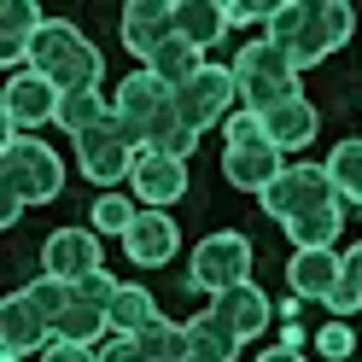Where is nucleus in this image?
I'll return each instance as SVG.
<instances>
[{
    "label": "nucleus",
    "mask_w": 362,
    "mask_h": 362,
    "mask_svg": "<svg viewBox=\"0 0 362 362\" xmlns=\"http://www.w3.org/2000/svg\"><path fill=\"white\" fill-rule=\"evenodd\" d=\"M64 193V158L35 141V134H6L0 141V199H18V205H53Z\"/></svg>",
    "instance_id": "nucleus-1"
},
{
    "label": "nucleus",
    "mask_w": 362,
    "mask_h": 362,
    "mask_svg": "<svg viewBox=\"0 0 362 362\" xmlns=\"http://www.w3.org/2000/svg\"><path fill=\"white\" fill-rule=\"evenodd\" d=\"M24 71H41V76L59 82V88H100L105 59H100V47H94V41H88L76 24L47 18V24H41V35L30 41V53H24Z\"/></svg>",
    "instance_id": "nucleus-2"
},
{
    "label": "nucleus",
    "mask_w": 362,
    "mask_h": 362,
    "mask_svg": "<svg viewBox=\"0 0 362 362\" xmlns=\"http://www.w3.org/2000/svg\"><path fill=\"white\" fill-rule=\"evenodd\" d=\"M234 88H240V100H245V111H263L269 105H281V100H298V71H292V59L275 47V41H245V47L234 53Z\"/></svg>",
    "instance_id": "nucleus-3"
},
{
    "label": "nucleus",
    "mask_w": 362,
    "mask_h": 362,
    "mask_svg": "<svg viewBox=\"0 0 362 362\" xmlns=\"http://www.w3.org/2000/svg\"><path fill=\"white\" fill-rule=\"evenodd\" d=\"M351 35H356V12L345 0H322V6L304 0V18H298V30H292V41L281 53L292 59V71H310V64H322L327 53H339Z\"/></svg>",
    "instance_id": "nucleus-4"
},
{
    "label": "nucleus",
    "mask_w": 362,
    "mask_h": 362,
    "mask_svg": "<svg viewBox=\"0 0 362 362\" xmlns=\"http://www.w3.org/2000/svg\"><path fill=\"white\" fill-rule=\"evenodd\" d=\"M240 281H252V240L234 234V228H222V234H205L193 245V263H187V286L193 292H216L222 286H240Z\"/></svg>",
    "instance_id": "nucleus-5"
},
{
    "label": "nucleus",
    "mask_w": 362,
    "mask_h": 362,
    "mask_svg": "<svg viewBox=\"0 0 362 362\" xmlns=\"http://www.w3.org/2000/svg\"><path fill=\"white\" fill-rule=\"evenodd\" d=\"M257 199H263V216H275V222L315 216V211L339 205V193H333V181H327V170H322V164H286V170L269 181Z\"/></svg>",
    "instance_id": "nucleus-6"
},
{
    "label": "nucleus",
    "mask_w": 362,
    "mask_h": 362,
    "mask_svg": "<svg viewBox=\"0 0 362 362\" xmlns=\"http://www.w3.org/2000/svg\"><path fill=\"white\" fill-rule=\"evenodd\" d=\"M59 105H64V88L47 82L41 71H18L0 88V123H6V134H30L41 123H59Z\"/></svg>",
    "instance_id": "nucleus-7"
},
{
    "label": "nucleus",
    "mask_w": 362,
    "mask_h": 362,
    "mask_svg": "<svg viewBox=\"0 0 362 362\" xmlns=\"http://www.w3.org/2000/svg\"><path fill=\"white\" fill-rule=\"evenodd\" d=\"M76 164H82V175L94 181V187H105V193H111V181H129V170H134V141H129V129L117 123V111H111L100 129L76 134Z\"/></svg>",
    "instance_id": "nucleus-8"
},
{
    "label": "nucleus",
    "mask_w": 362,
    "mask_h": 362,
    "mask_svg": "<svg viewBox=\"0 0 362 362\" xmlns=\"http://www.w3.org/2000/svg\"><path fill=\"white\" fill-rule=\"evenodd\" d=\"M170 100H175V111H181V123L205 134V129H216L222 117H228V105L240 100V88H234V71H228V64H205V71H199L187 88H175Z\"/></svg>",
    "instance_id": "nucleus-9"
},
{
    "label": "nucleus",
    "mask_w": 362,
    "mask_h": 362,
    "mask_svg": "<svg viewBox=\"0 0 362 362\" xmlns=\"http://www.w3.org/2000/svg\"><path fill=\"white\" fill-rule=\"evenodd\" d=\"M129 187L146 211H170L181 193H187V164L181 158H164L152 146H134V170H129Z\"/></svg>",
    "instance_id": "nucleus-10"
},
{
    "label": "nucleus",
    "mask_w": 362,
    "mask_h": 362,
    "mask_svg": "<svg viewBox=\"0 0 362 362\" xmlns=\"http://www.w3.org/2000/svg\"><path fill=\"white\" fill-rule=\"evenodd\" d=\"M164 100H170V88L158 82L146 64H141V71H129V76L117 82V100H111V111H117V123L129 129V141H134V146H146L152 117L164 111Z\"/></svg>",
    "instance_id": "nucleus-11"
},
{
    "label": "nucleus",
    "mask_w": 362,
    "mask_h": 362,
    "mask_svg": "<svg viewBox=\"0 0 362 362\" xmlns=\"http://www.w3.org/2000/svg\"><path fill=\"white\" fill-rule=\"evenodd\" d=\"M100 269V234L71 222V228H53L47 245H41V275H59V281H82Z\"/></svg>",
    "instance_id": "nucleus-12"
},
{
    "label": "nucleus",
    "mask_w": 362,
    "mask_h": 362,
    "mask_svg": "<svg viewBox=\"0 0 362 362\" xmlns=\"http://www.w3.org/2000/svg\"><path fill=\"white\" fill-rule=\"evenodd\" d=\"M47 345H53L47 315H41L24 292H12V298L0 304V356L18 362V356H35V351H47Z\"/></svg>",
    "instance_id": "nucleus-13"
},
{
    "label": "nucleus",
    "mask_w": 362,
    "mask_h": 362,
    "mask_svg": "<svg viewBox=\"0 0 362 362\" xmlns=\"http://www.w3.org/2000/svg\"><path fill=\"white\" fill-rule=\"evenodd\" d=\"M175 245H181V228H175L170 211H141V216L129 222V234H123L129 263H141V269H164V263H175Z\"/></svg>",
    "instance_id": "nucleus-14"
},
{
    "label": "nucleus",
    "mask_w": 362,
    "mask_h": 362,
    "mask_svg": "<svg viewBox=\"0 0 362 362\" xmlns=\"http://www.w3.org/2000/svg\"><path fill=\"white\" fill-rule=\"evenodd\" d=\"M170 35H175V6H170V0H129V6H123V47L141 64L164 47Z\"/></svg>",
    "instance_id": "nucleus-15"
},
{
    "label": "nucleus",
    "mask_w": 362,
    "mask_h": 362,
    "mask_svg": "<svg viewBox=\"0 0 362 362\" xmlns=\"http://www.w3.org/2000/svg\"><path fill=\"white\" fill-rule=\"evenodd\" d=\"M211 315H222L240 339H257V333H269V322H275V304H269V292L257 281H240V286H222L211 298Z\"/></svg>",
    "instance_id": "nucleus-16"
},
{
    "label": "nucleus",
    "mask_w": 362,
    "mask_h": 362,
    "mask_svg": "<svg viewBox=\"0 0 362 362\" xmlns=\"http://www.w3.org/2000/svg\"><path fill=\"white\" fill-rule=\"evenodd\" d=\"M315 129H322V111H315L304 94H298V100H281V105H269V111H263V134H269V146H275V152L310 146V141H315Z\"/></svg>",
    "instance_id": "nucleus-17"
},
{
    "label": "nucleus",
    "mask_w": 362,
    "mask_h": 362,
    "mask_svg": "<svg viewBox=\"0 0 362 362\" xmlns=\"http://www.w3.org/2000/svg\"><path fill=\"white\" fill-rule=\"evenodd\" d=\"M286 286H292V298H315V304H327L333 298V286H339V252L327 245V252H298L286 263Z\"/></svg>",
    "instance_id": "nucleus-18"
},
{
    "label": "nucleus",
    "mask_w": 362,
    "mask_h": 362,
    "mask_svg": "<svg viewBox=\"0 0 362 362\" xmlns=\"http://www.w3.org/2000/svg\"><path fill=\"white\" fill-rule=\"evenodd\" d=\"M187 327V362H240V345L245 339L222 322V315H193V322H181Z\"/></svg>",
    "instance_id": "nucleus-19"
},
{
    "label": "nucleus",
    "mask_w": 362,
    "mask_h": 362,
    "mask_svg": "<svg viewBox=\"0 0 362 362\" xmlns=\"http://www.w3.org/2000/svg\"><path fill=\"white\" fill-rule=\"evenodd\" d=\"M175 35L193 41L199 53L228 35V6L222 0H175Z\"/></svg>",
    "instance_id": "nucleus-20"
},
{
    "label": "nucleus",
    "mask_w": 362,
    "mask_h": 362,
    "mask_svg": "<svg viewBox=\"0 0 362 362\" xmlns=\"http://www.w3.org/2000/svg\"><path fill=\"white\" fill-rule=\"evenodd\" d=\"M41 6L35 0H6V12H0V64H24V53H30V41L41 35Z\"/></svg>",
    "instance_id": "nucleus-21"
},
{
    "label": "nucleus",
    "mask_w": 362,
    "mask_h": 362,
    "mask_svg": "<svg viewBox=\"0 0 362 362\" xmlns=\"http://www.w3.org/2000/svg\"><path fill=\"white\" fill-rule=\"evenodd\" d=\"M286 164H281V152L275 146H245V152H222V175L234 181V187L245 193H263L269 181H275Z\"/></svg>",
    "instance_id": "nucleus-22"
},
{
    "label": "nucleus",
    "mask_w": 362,
    "mask_h": 362,
    "mask_svg": "<svg viewBox=\"0 0 362 362\" xmlns=\"http://www.w3.org/2000/svg\"><path fill=\"white\" fill-rule=\"evenodd\" d=\"M146 71H152V76H158V82H164L170 94H175V88H187V82H193L199 71H205V53H199L193 41H181V35H170L164 47H158V53L146 59Z\"/></svg>",
    "instance_id": "nucleus-23"
},
{
    "label": "nucleus",
    "mask_w": 362,
    "mask_h": 362,
    "mask_svg": "<svg viewBox=\"0 0 362 362\" xmlns=\"http://www.w3.org/2000/svg\"><path fill=\"white\" fill-rule=\"evenodd\" d=\"M281 228H286V240L298 245V252H327V245H339V234H345V205H327L315 216H292Z\"/></svg>",
    "instance_id": "nucleus-24"
},
{
    "label": "nucleus",
    "mask_w": 362,
    "mask_h": 362,
    "mask_svg": "<svg viewBox=\"0 0 362 362\" xmlns=\"http://www.w3.org/2000/svg\"><path fill=\"white\" fill-rule=\"evenodd\" d=\"M146 146H152V152H164V158H181V164H187V158H193V146H199V129H187V123H181V111H175V100H164V111L152 117Z\"/></svg>",
    "instance_id": "nucleus-25"
},
{
    "label": "nucleus",
    "mask_w": 362,
    "mask_h": 362,
    "mask_svg": "<svg viewBox=\"0 0 362 362\" xmlns=\"http://www.w3.org/2000/svg\"><path fill=\"white\" fill-rule=\"evenodd\" d=\"M327 181H333V193H339V205H362V141H339L327 152Z\"/></svg>",
    "instance_id": "nucleus-26"
},
{
    "label": "nucleus",
    "mask_w": 362,
    "mask_h": 362,
    "mask_svg": "<svg viewBox=\"0 0 362 362\" xmlns=\"http://www.w3.org/2000/svg\"><path fill=\"white\" fill-rule=\"evenodd\" d=\"M111 117V105L100 100V88H64V105H59V129H71V141L88 129H100Z\"/></svg>",
    "instance_id": "nucleus-27"
},
{
    "label": "nucleus",
    "mask_w": 362,
    "mask_h": 362,
    "mask_svg": "<svg viewBox=\"0 0 362 362\" xmlns=\"http://www.w3.org/2000/svg\"><path fill=\"white\" fill-rule=\"evenodd\" d=\"M158 322V304H152V292L146 286H117V298H111V327H117L123 339H134L141 327Z\"/></svg>",
    "instance_id": "nucleus-28"
},
{
    "label": "nucleus",
    "mask_w": 362,
    "mask_h": 362,
    "mask_svg": "<svg viewBox=\"0 0 362 362\" xmlns=\"http://www.w3.org/2000/svg\"><path fill=\"white\" fill-rule=\"evenodd\" d=\"M134 345H141V356H146V362H187V327L158 315L152 327L134 333Z\"/></svg>",
    "instance_id": "nucleus-29"
},
{
    "label": "nucleus",
    "mask_w": 362,
    "mask_h": 362,
    "mask_svg": "<svg viewBox=\"0 0 362 362\" xmlns=\"http://www.w3.org/2000/svg\"><path fill=\"white\" fill-rule=\"evenodd\" d=\"M105 333H111V310H94V304H71L53 322V339H71V345H94Z\"/></svg>",
    "instance_id": "nucleus-30"
},
{
    "label": "nucleus",
    "mask_w": 362,
    "mask_h": 362,
    "mask_svg": "<svg viewBox=\"0 0 362 362\" xmlns=\"http://www.w3.org/2000/svg\"><path fill=\"white\" fill-rule=\"evenodd\" d=\"M327 310L333 315H356L362 310V245H351V252L339 257V286H333Z\"/></svg>",
    "instance_id": "nucleus-31"
},
{
    "label": "nucleus",
    "mask_w": 362,
    "mask_h": 362,
    "mask_svg": "<svg viewBox=\"0 0 362 362\" xmlns=\"http://www.w3.org/2000/svg\"><path fill=\"white\" fill-rule=\"evenodd\" d=\"M134 216H141V211H134L123 193H100L94 211H88V228H94V234H129Z\"/></svg>",
    "instance_id": "nucleus-32"
},
{
    "label": "nucleus",
    "mask_w": 362,
    "mask_h": 362,
    "mask_svg": "<svg viewBox=\"0 0 362 362\" xmlns=\"http://www.w3.org/2000/svg\"><path fill=\"white\" fill-rule=\"evenodd\" d=\"M24 298H30L41 315H47V327H53L59 315L71 310V281H59V275H35V281L24 286Z\"/></svg>",
    "instance_id": "nucleus-33"
},
{
    "label": "nucleus",
    "mask_w": 362,
    "mask_h": 362,
    "mask_svg": "<svg viewBox=\"0 0 362 362\" xmlns=\"http://www.w3.org/2000/svg\"><path fill=\"white\" fill-rule=\"evenodd\" d=\"M222 141H228V152H245V146H269V134H263V117H257V111H228V117H222Z\"/></svg>",
    "instance_id": "nucleus-34"
},
{
    "label": "nucleus",
    "mask_w": 362,
    "mask_h": 362,
    "mask_svg": "<svg viewBox=\"0 0 362 362\" xmlns=\"http://www.w3.org/2000/svg\"><path fill=\"white\" fill-rule=\"evenodd\" d=\"M117 286H123V281H111L105 269H94V275L71 281V304H94V310H111V298H117Z\"/></svg>",
    "instance_id": "nucleus-35"
},
{
    "label": "nucleus",
    "mask_w": 362,
    "mask_h": 362,
    "mask_svg": "<svg viewBox=\"0 0 362 362\" xmlns=\"http://www.w3.org/2000/svg\"><path fill=\"white\" fill-rule=\"evenodd\" d=\"M315 351H322L327 362H345V356L356 351V333H351L345 322H327V327H315Z\"/></svg>",
    "instance_id": "nucleus-36"
},
{
    "label": "nucleus",
    "mask_w": 362,
    "mask_h": 362,
    "mask_svg": "<svg viewBox=\"0 0 362 362\" xmlns=\"http://www.w3.org/2000/svg\"><path fill=\"white\" fill-rule=\"evenodd\" d=\"M41 362H100L94 345H71V339H53L47 351H41Z\"/></svg>",
    "instance_id": "nucleus-37"
},
{
    "label": "nucleus",
    "mask_w": 362,
    "mask_h": 362,
    "mask_svg": "<svg viewBox=\"0 0 362 362\" xmlns=\"http://www.w3.org/2000/svg\"><path fill=\"white\" fill-rule=\"evenodd\" d=\"M222 6H228V30L234 24H263L269 18V6H257V0H222Z\"/></svg>",
    "instance_id": "nucleus-38"
},
{
    "label": "nucleus",
    "mask_w": 362,
    "mask_h": 362,
    "mask_svg": "<svg viewBox=\"0 0 362 362\" xmlns=\"http://www.w3.org/2000/svg\"><path fill=\"white\" fill-rule=\"evenodd\" d=\"M100 362H146V356H141V345H134V339H123V333H117V339H111V345L100 351Z\"/></svg>",
    "instance_id": "nucleus-39"
},
{
    "label": "nucleus",
    "mask_w": 362,
    "mask_h": 362,
    "mask_svg": "<svg viewBox=\"0 0 362 362\" xmlns=\"http://www.w3.org/2000/svg\"><path fill=\"white\" fill-rule=\"evenodd\" d=\"M281 345L298 351V345H304V322H281Z\"/></svg>",
    "instance_id": "nucleus-40"
},
{
    "label": "nucleus",
    "mask_w": 362,
    "mask_h": 362,
    "mask_svg": "<svg viewBox=\"0 0 362 362\" xmlns=\"http://www.w3.org/2000/svg\"><path fill=\"white\" fill-rule=\"evenodd\" d=\"M257 362H304V356H298V351H286V345H275V351H263Z\"/></svg>",
    "instance_id": "nucleus-41"
},
{
    "label": "nucleus",
    "mask_w": 362,
    "mask_h": 362,
    "mask_svg": "<svg viewBox=\"0 0 362 362\" xmlns=\"http://www.w3.org/2000/svg\"><path fill=\"white\" fill-rule=\"evenodd\" d=\"M18 362H24V356H18Z\"/></svg>",
    "instance_id": "nucleus-42"
},
{
    "label": "nucleus",
    "mask_w": 362,
    "mask_h": 362,
    "mask_svg": "<svg viewBox=\"0 0 362 362\" xmlns=\"http://www.w3.org/2000/svg\"><path fill=\"white\" fill-rule=\"evenodd\" d=\"M356 211H362V205H356Z\"/></svg>",
    "instance_id": "nucleus-43"
}]
</instances>
